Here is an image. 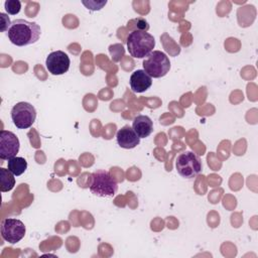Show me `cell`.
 I'll use <instances>...</instances> for the list:
<instances>
[{"label":"cell","mask_w":258,"mask_h":258,"mask_svg":"<svg viewBox=\"0 0 258 258\" xmlns=\"http://www.w3.org/2000/svg\"><path fill=\"white\" fill-rule=\"evenodd\" d=\"M175 168L181 177L192 179L202 171V160L194 152L185 151L177 156Z\"/></svg>","instance_id":"5b68a950"},{"label":"cell","mask_w":258,"mask_h":258,"mask_svg":"<svg viewBox=\"0 0 258 258\" xmlns=\"http://www.w3.org/2000/svg\"><path fill=\"white\" fill-rule=\"evenodd\" d=\"M107 3V1H102V2H97V1H83V4L86 5V7L88 9H91V10H100L105 4Z\"/></svg>","instance_id":"2e32d148"},{"label":"cell","mask_w":258,"mask_h":258,"mask_svg":"<svg viewBox=\"0 0 258 258\" xmlns=\"http://www.w3.org/2000/svg\"><path fill=\"white\" fill-rule=\"evenodd\" d=\"M132 128L140 138H145L152 133L153 122L146 115H138L133 119Z\"/></svg>","instance_id":"7c38bea8"},{"label":"cell","mask_w":258,"mask_h":258,"mask_svg":"<svg viewBox=\"0 0 258 258\" xmlns=\"http://www.w3.org/2000/svg\"><path fill=\"white\" fill-rule=\"evenodd\" d=\"M130 87L135 93H143L152 85V78L144 70H136L132 73L129 80Z\"/></svg>","instance_id":"8fae6325"},{"label":"cell","mask_w":258,"mask_h":258,"mask_svg":"<svg viewBox=\"0 0 258 258\" xmlns=\"http://www.w3.org/2000/svg\"><path fill=\"white\" fill-rule=\"evenodd\" d=\"M8 169L16 176L21 175L27 168V161L23 157H17L14 156L10 159H8L7 162Z\"/></svg>","instance_id":"5bb4252c"},{"label":"cell","mask_w":258,"mask_h":258,"mask_svg":"<svg viewBox=\"0 0 258 258\" xmlns=\"http://www.w3.org/2000/svg\"><path fill=\"white\" fill-rule=\"evenodd\" d=\"M26 228L24 224L14 218L4 219L1 223V236L3 240L10 244L19 242L25 235Z\"/></svg>","instance_id":"52a82bcc"},{"label":"cell","mask_w":258,"mask_h":258,"mask_svg":"<svg viewBox=\"0 0 258 258\" xmlns=\"http://www.w3.org/2000/svg\"><path fill=\"white\" fill-rule=\"evenodd\" d=\"M155 46L153 35L147 31L134 29L127 36V49L131 56L143 58L147 56Z\"/></svg>","instance_id":"7a4b0ae2"},{"label":"cell","mask_w":258,"mask_h":258,"mask_svg":"<svg viewBox=\"0 0 258 258\" xmlns=\"http://www.w3.org/2000/svg\"><path fill=\"white\" fill-rule=\"evenodd\" d=\"M19 140L17 136L8 130L0 131V158L2 160L14 157L19 151Z\"/></svg>","instance_id":"9c48e42d"},{"label":"cell","mask_w":258,"mask_h":258,"mask_svg":"<svg viewBox=\"0 0 258 258\" xmlns=\"http://www.w3.org/2000/svg\"><path fill=\"white\" fill-rule=\"evenodd\" d=\"M41 29L36 22H30L25 19L13 20L7 36L11 43L16 46H25L35 43L40 36Z\"/></svg>","instance_id":"6da1fadb"},{"label":"cell","mask_w":258,"mask_h":258,"mask_svg":"<svg viewBox=\"0 0 258 258\" xmlns=\"http://www.w3.org/2000/svg\"><path fill=\"white\" fill-rule=\"evenodd\" d=\"M71 60L69 55L61 50L50 52L45 60L47 71L53 76H59L67 73L70 69Z\"/></svg>","instance_id":"ba28073f"},{"label":"cell","mask_w":258,"mask_h":258,"mask_svg":"<svg viewBox=\"0 0 258 258\" xmlns=\"http://www.w3.org/2000/svg\"><path fill=\"white\" fill-rule=\"evenodd\" d=\"M143 70L151 78H162L170 70L169 57L160 50L151 51L143 60Z\"/></svg>","instance_id":"277c9868"},{"label":"cell","mask_w":258,"mask_h":258,"mask_svg":"<svg viewBox=\"0 0 258 258\" xmlns=\"http://www.w3.org/2000/svg\"><path fill=\"white\" fill-rule=\"evenodd\" d=\"M15 185L14 174L7 168H0V189L2 192L11 190Z\"/></svg>","instance_id":"4fadbf2b"},{"label":"cell","mask_w":258,"mask_h":258,"mask_svg":"<svg viewBox=\"0 0 258 258\" xmlns=\"http://www.w3.org/2000/svg\"><path fill=\"white\" fill-rule=\"evenodd\" d=\"M36 118L35 108L27 102H19L11 109V119L18 129H27Z\"/></svg>","instance_id":"8992f818"},{"label":"cell","mask_w":258,"mask_h":258,"mask_svg":"<svg viewBox=\"0 0 258 258\" xmlns=\"http://www.w3.org/2000/svg\"><path fill=\"white\" fill-rule=\"evenodd\" d=\"M92 181L90 183V190L97 197L107 198L114 197L118 190L117 180L112 177L109 171L98 169L92 173Z\"/></svg>","instance_id":"3957f363"},{"label":"cell","mask_w":258,"mask_h":258,"mask_svg":"<svg viewBox=\"0 0 258 258\" xmlns=\"http://www.w3.org/2000/svg\"><path fill=\"white\" fill-rule=\"evenodd\" d=\"M117 143L125 149H132L140 143V137L136 134L132 127L126 125L118 130L116 134Z\"/></svg>","instance_id":"30bf717a"},{"label":"cell","mask_w":258,"mask_h":258,"mask_svg":"<svg viewBox=\"0 0 258 258\" xmlns=\"http://www.w3.org/2000/svg\"><path fill=\"white\" fill-rule=\"evenodd\" d=\"M0 26H1V31L2 32H4L5 30H8L9 29V27H10V25H11V21H10V19H9V17L6 15V14H4V13H0Z\"/></svg>","instance_id":"e0dca14e"},{"label":"cell","mask_w":258,"mask_h":258,"mask_svg":"<svg viewBox=\"0 0 258 258\" xmlns=\"http://www.w3.org/2000/svg\"><path fill=\"white\" fill-rule=\"evenodd\" d=\"M5 10L10 15H16L21 9V2L18 0H7L4 3Z\"/></svg>","instance_id":"9a60e30c"}]
</instances>
